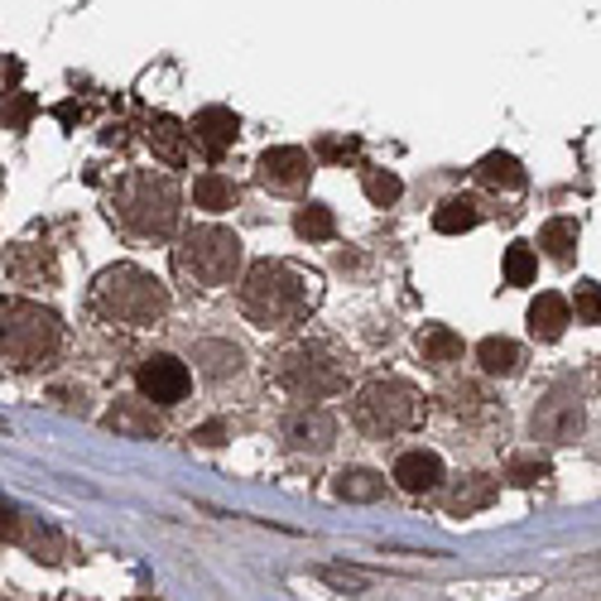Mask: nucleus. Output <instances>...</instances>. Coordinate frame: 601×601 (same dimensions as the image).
<instances>
[{"instance_id": "nucleus-1", "label": "nucleus", "mask_w": 601, "mask_h": 601, "mask_svg": "<svg viewBox=\"0 0 601 601\" xmlns=\"http://www.w3.org/2000/svg\"><path fill=\"white\" fill-rule=\"evenodd\" d=\"M314 304H318L314 280L298 274L294 265H284V260H255L246 270V280H241V314L265 332L298 328Z\"/></svg>"}, {"instance_id": "nucleus-2", "label": "nucleus", "mask_w": 601, "mask_h": 601, "mask_svg": "<svg viewBox=\"0 0 601 601\" xmlns=\"http://www.w3.org/2000/svg\"><path fill=\"white\" fill-rule=\"evenodd\" d=\"M92 314L120 328H154L169 314V289L140 265H111L92 284Z\"/></svg>"}, {"instance_id": "nucleus-3", "label": "nucleus", "mask_w": 601, "mask_h": 601, "mask_svg": "<svg viewBox=\"0 0 601 601\" xmlns=\"http://www.w3.org/2000/svg\"><path fill=\"white\" fill-rule=\"evenodd\" d=\"M111 217L140 241H169L178 231V217H183V197L164 174H126L111 197Z\"/></svg>"}, {"instance_id": "nucleus-4", "label": "nucleus", "mask_w": 601, "mask_h": 601, "mask_svg": "<svg viewBox=\"0 0 601 601\" xmlns=\"http://www.w3.org/2000/svg\"><path fill=\"white\" fill-rule=\"evenodd\" d=\"M63 347V318L35 298H0V361L20 366H43Z\"/></svg>"}, {"instance_id": "nucleus-5", "label": "nucleus", "mask_w": 601, "mask_h": 601, "mask_svg": "<svg viewBox=\"0 0 601 601\" xmlns=\"http://www.w3.org/2000/svg\"><path fill=\"white\" fill-rule=\"evenodd\" d=\"M174 270L178 280L197 289H221L236 280L241 270V236L227 227H193L174 246Z\"/></svg>"}, {"instance_id": "nucleus-6", "label": "nucleus", "mask_w": 601, "mask_h": 601, "mask_svg": "<svg viewBox=\"0 0 601 601\" xmlns=\"http://www.w3.org/2000/svg\"><path fill=\"white\" fill-rule=\"evenodd\" d=\"M419 419V389L399 375H375L356 389L351 399V424L366 438H389V433H405Z\"/></svg>"}, {"instance_id": "nucleus-7", "label": "nucleus", "mask_w": 601, "mask_h": 601, "mask_svg": "<svg viewBox=\"0 0 601 601\" xmlns=\"http://www.w3.org/2000/svg\"><path fill=\"white\" fill-rule=\"evenodd\" d=\"M274 381H280L284 389H294L298 399H332L351 385V375L328 347H314V342H308V347H289L280 356Z\"/></svg>"}, {"instance_id": "nucleus-8", "label": "nucleus", "mask_w": 601, "mask_h": 601, "mask_svg": "<svg viewBox=\"0 0 601 601\" xmlns=\"http://www.w3.org/2000/svg\"><path fill=\"white\" fill-rule=\"evenodd\" d=\"M583 424H587V414H583L577 389L559 385L539 399V409H534V419H529V433L544 438V443H573L577 433H583Z\"/></svg>"}, {"instance_id": "nucleus-9", "label": "nucleus", "mask_w": 601, "mask_h": 601, "mask_svg": "<svg viewBox=\"0 0 601 601\" xmlns=\"http://www.w3.org/2000/svg\"><path fill=\"white\" fill-rule=\"evenodd\" d=\"M280 438H284V448L322 458V452H332V443H337V419L318 405H298L280 419Z\"/></svg>"}, {"instance_id": "nucleus-10", "label": "nucleus", "mask_w": 601, "mask_h": 601, "mask_svg": "<svg viewBox=\"0 0 601 601\" xmlns=\"http://www.w3.org/2000/svg\"><path fill=\"white\" fill-rule=\"evenodd\" d=\"M136 385H140V395L150 399V405H183L188 389H193V375H188V366L178 361V356L154 351V356H144V361H140Z\"/></svg>"}, {"instance_id": "nucleus-11", "label": "nucleus", "mask_w": 601, "mask_h": 601, "mask_svg": "<svg viewBox=\"0 0 601 601\" xmlns=\"http://www.w3.org/2000/svg\"><path fill=\"white\" fill-rule=\"evenodd\" d=\"M255 178L270 193H304L308 178H314V154L298 150V144H274L255 159Z\"/></svg>"}, {"instance_id": "nucleus-12", "label": "nucleus", "mask_w": 601, "mask_h": 601, "mask_svg": "<svg viewBox=\"0 0 601 601\" xmlns=\"http://www.w3.org/2000/svg\"><path fill=\"white\" fill-rule=\"evenodd\" d=\"M188 136H193V140L217 159L221 150H231V144H236L241 120H236V111H227V106H203V111L193 116V126H188Z\"/></svg>"}, {"instance_id": "nucleus-13", "label": "nucleus", "mask_w": 601, "mask_h": 601, "mask_svg": "<svg viewBox=\"0 0 601 601\" xmlns=\"http://www.w3.org/2000/svg\"><path fill=\"white\" fill-rule=\"evenodd\" d=\"M193 361H197V375H203V381H213V385H221V381H231V375L246 371V351H241L236 342H221V337L197 342Z\"/></svg>"}, {"instance_id": "nucleus-14", "label": "nucleus", "mask_w": 601, "mask_h": 601, "mask_svg": "<svg viewBox=\"0 0 601 601\" xmlns=\"http://www.w3.org/2000/svg\"><path fill=\"white\" fill-rule=\"evenodd\" d=\"M395 482H399V491H409V496L438 491V486H443V458H438V452H424V448L399 452V462H395Z\"/></svg>"}, {"instance_id": "nucleus-15", "label": "nucleus", "mask_w": 601, "mask_h": 601, "mask_svg": "<svg viewBox=\"0 0 601 601\" xmlns=\"http://www.w3.org/2000/svg\"><path fill=\"white\" fill-rule=\"evenodd\" d=\"M10 280L25 284V289H49L53 280H59V260H53L49 246H15L5 260Z\"/></svg>"}, {"instance_id": "nucleus-16", "label": "nucleus", "mask_w": 601, "mask_h": 601, "mask_svg": "<svg viewBox=\"0 0 601 601\" xmlns=\"http://www.w3.org/2000/svg\"><path fill=\"white\" fill-rule=\"evenodd\" d=\"M106 429H116L120 438H154L159 433V419H154V405L150 399H116L106 414Z\"/></svg>"}, {"instance_id": "nucleus-17", "label": "nucleus", "mask_w": 601, "mask_h": 601, "mask_svg": "<svg viewBox=\"0 0 601 601\" xmlns=\"http://www.w3.org/2000/svg\"><path fill=\"white\" fill-rule=\"evenodd\" d=\"M419 356H424L429 371H448L452 361H462V337L452 328H443V322H429V328H419Z\"/></svg>"}, {"instance_id": "nucleus-18", "label": "nucleus", "mask_w": 601, "mask_h": 601, "mask_svg": "<svg viewBox=\"0 0 601 601\" xmlns=\"http://www.w3.org/2000/svg\"><path fill=\"white\" fill-rule=\"evenodd\" d=\"M567 322H573V314H567V298L559 294H539L529 304V332L539 342H559L567 332Z\"/></svg>"}, {"instance_id": "nucleus-19", "label": "nucleus", "mask_w": 601, "mask_h": 601, "mask_svg": "<svg viewBox=\"0 0 601 601\" xmlns=\"http://www.w3.org/2000/svg\"><path fill=\"white\" fill-rule=\"evenodd\" d=\"M496 496H500L496 476H462L448 496V515H476V510H486Z\"/></svg>"}, {"instance_id": "nucleus-20", "label": "nucleus", "mask_w": 601, "mask_h": 601, "mask_svg": "<svg viewBox=\"0 0 601 601\" xmlns=\"http://www.w3.org/2000/svg\"><path fill=\"white\" fill-rule=\"evenodd\" d=\"M476 178H482L486 188H496V193H515V188H525V164H520L515 154L496 150L476 164Z\"/></svg>"}, {"instance_id": "nucleus-21", "label": "nucleus", "mask_w": 601, "mask_h": 601, "mask_svg": "<svg viewBox=\"0 0 601 601\" xmlns=\"http://www.w3.org/2000/svg\"><path fill=\"white\" fill-rule=\"evenodd\" d=\"M150 150H154V159H164L169 169H178V164L188 159V130L178 126L174 116H154V126H150Z\"/></svg>"}, {"instance_id": "nucleus-22", "label": "nucleus", "mask_w": 601, "mask_h": 601, "mask_svg": "<svg viewBox=\"0 0 601 601\" xmlns=\"http://www.w3.org/2000/svg\"><path fill=\"white\" fill-rule=\"evenodd\" d=\"M577 241H583V231H577L573 217H553V221H544V231H539L544 255H549V260H559V265H567L577 255Z\"/></svg>"}, {"instance_id": "nucleus-23", "label": "nucleus", "mask_w": 601, "mask_h": 601, "mask_svg": "<svg viewBox=\"0 0 601 601\" xmlns=\"http://www.w3.org/2000/svg\"><path fill=\"white\" fill-rule=\"evenodd\" d=\"M476 361H482L486 375H515L520 361H525V351H520L510 337H486V342H476Z\"/></svg>"}, {"instance_id": "nucleus-24", "label": "nucleus", "mask_w": 601, "mask_h": 601, "mask_svg": "<svg viewBox=\"0 0 601 601\" xmlns=\"http://www.w3.org/2000/svg\"><path fill=\"white\" fill-rule=\"evenodd\" d=\"M193 203L203 213H227V207H236V183L227 174H203L193 183Z\"/></svg>"}, {"instance_id": "nucleus-25", "label": "nucleus", "mask_w": 601, "mask_h": 601, "mask_svg": "<svg viewBox=\"0 0 601 601\" xmlns=\"http://www.w3.org/2000/svg\"><path fill=\"white\" fill-rule=\"evenodd\" d=\"M332 491H337L342 500H381L385 496V476L366 472V466H347V472H337Z\"/></svg>"}, {"instance_id": "nucleus-26", "label": "nucleus", "mask_w": 601, "mask_h": 601, "mask_svg": "<svg viewBox=\"0 0 601 601\" xmlns=\"http://www.w3.org/2000/svg\"><path fill=\"white\" fill-rule=\"evenodd\" d=\"M476 221H482V213H476L472 197H448V203L433 213V227H438L443 236H462V231H472Z\"/></svg>"}, {"instance_id": "nucleus-27", "label": "nucleus", "mask_w": 601, "mask_h": 601, "mask_svg": "<svg viewBox=\"0 0 601 601\" xmlns=\"http://www.w3.org/2000/svg\"><path fill=\"white\" fill-rule=\"evenodd\" d=\"M294 231H298L304 241H332V236H337V217H332V207L308 203V207H298Z\"/></svg>"}, {"instance_id": "nucleus-28", "label": "nucleus", "mask_w": 601, "mask_h": 601, "mask_svg": "<svg viewBox=\"0 0 601 601\" xmlns=\"http://www.w3.org/2000/svg\"><path fill=\"white\" fill-rule=\"evenodd\" d=\"M399 193H405V183H399L389 169H371L366 174V197H371L375 207H389V203H399Z\"/></svg>"}, {"instance_id": "nucleus-29", "label": "nucleus", "mask_w": 601, "mask_h": 601, "mask_svg": "<svg viewBox=\"0 0 601 601\" xmlns=\"http://www.w3.org/2000/svg\"><path fill=\"white\" fill-rule=\"evenodd\" d=\"M534 270H539V260H534L529 246H510L506 251V284H534Z\"/></svg>"}, {"instance_id": "nucleus-30", "label": "nucleus", "mask_w": 601, "mask_h": 601, "mask_svg": "<svg viewBox=\"0 0 601 601\" xmlns=\"http://www.w3.org/2000/svg\"><path fill=\"white\" fill-rule=\"evenodd\" d=\"M544 476H549V462L529 458V452H525V458H510V466H506V482L510 486H539Z\"/></svg>"}, {"instance_id": "nucleus-31", "label": "nucleus", "mask_w": 601, "mask_h": 601, "mask_svg": "<svg viewBox=\"0 0 601 601\" xmlns=\"http://www.w3.org/2000/svg\"><path fill=\"white\" fill-rule=\"evenodd\" d=\"M573 304H577V322H592V328H597V322H601V284H592V280L577 284Z\"/></svg>"}, {"instance_id": "nucleus-32", "label": "nucleus", "mask_w": 601, "mask_h": 601, "mask_svg": "<svg viewBox=\"0 0 601 601\" xmlns=\"http://www.w3.org/2000/svg\"><path fill=\"white\" fill-rule=\"evenodd\" d=\"M193 443H203V448H221V443H227V424H203L193 433Z\"/></svg>"}, {"instance_id": "nucleus-33", "label": "nucleus", "mask_w": 601, "mask_h": 601, "mask_svg": "<svg viewBox=\"0 0 601 601\" xmlns=\"http://www.w3.org/2000/svg\"><path fill=\"white\" fill-rule=\"evenodd\" d=\"M20 520L25 515H15L10 506H0V544H15V534H20Z\"/></svg>"}]
</instances>
